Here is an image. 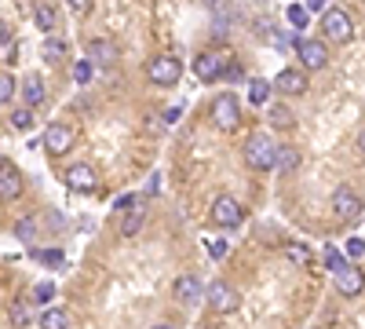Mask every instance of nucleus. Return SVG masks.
I'll list each match as a JSON object with an SVG mask.
<instances>
[{
    "label": "nucleus",
    "mask_w": 365,
    "mask_h": 329,
    "mask_svg": "<svg viewBox=\"0 0 365 329\" xmlns=\"http://www.w3.org/2000/svg\"><path fill=\"white\" fill-rule=\"evenodd\" d=\"M241 154H245V165L252 172H274V165H278V143H274L270 136H263V132H256V136L245 139Z\"/></svg>",
    "instance_id": "obj_1"
},
{
    "label": "nucleus",
    "mask_w": 365,
    "mask_h": 329,
    "mask_svg": "<svg viewBox=\"0 0 365 329\" xmlns=\"http://www.w3.org/2000/svg\"><path fill=\"white\" fill-rule=\"evenodd\" d=\"M146 77H150V84L175 88L179 77H182V63H179L175 55H154V59L146 63Z\"/></svg>",
    "instance_id": "obj_2"
},
{
    "label": "nucleus",
    "mask_w": 365,
    "mask_h": 329,
    "mask_svg": "<svg viewBox=\"0 0 365 329\" xmlns=\"http://www.w3.org/2000/svg\"><path fill=\"white\" fill-rule=\"evenodd\" d=\"M208 216H212V223H216L220 231H234V227H241V220H245V208H241V201H237V198L220 194L216 201H212Z\"/></svg>",
    "instance_id": "obj_3"
},
{
    "label": "nucleus",
    "mask_w": 365,
    "mask_h": 329,
    "mask_svg": "<svg viewBox=\"0 0 365 329\" xmlns=\"http://www.w3.org/2000/svg\"><path fill=\"white\" fill-rule=\"evenodd\" d=\"M322 34H325V44L329 41L332 44H347L354 37V22H351V15L344 8H329L322 15Z\"/></svg>",
    "instance_id": "obj_4"
},
{
    "label": "nucleus",
    "mask_w": 365,
    "mask_h": 329,
    "mask_svg": "<svg viewBox=\"0 0 365 329\" xmlns=\"http://www.w3.org/2000/svg\"><path fill=\"white\" fill-rule=\"evenodd\" d=\"M212 125H216L220 132H234L241 125V103H237V96L223 92V96L212 99Z\"/></svg>",
    "instance_id": "obj_5"
},
{
    "label": "nucleus",
    "mask_w": 365,
    "mask_h": 329,
    "mask_svg": "<svg viewBox=\"0 0 365 329\" xmlns=\"http://www.w3.org/2000/svg\"><path fill=\"white\" fill-rule=\"evenodd\" d=\"M205 300H208V308L216 311V315H234L241 308V293L230 282H212L205 289Z\"/></svg>",
    "instance_id": "obj_6"
},
{
    "label": "nucleus",
    "mask_w": 365,
    "mask_h": 329,
    "mask_svg": "<svg viewBox=\"0 0 365 329\" xmlns=\"http://www.w3.org/2000/svg\"><path fill=\"white\" fill-rule=\"evenodd\" d=\"M296 55L307 70H322L329 66V44L322 37H296Z\"/></svg>",
    "instance_id": "obj_7"
},
{
    "label": "nucleus",
    "mask_w": 365,
    "mask_h": 329,
    "mask_svg": "<svg viewBox=\"0 0 365 329\" xmlns=\"http://www.w3.org/2000/svg\"><path fill=\"white\" fill-rule=\"evenodd\" d=\"M332 213H336V220H344V223H354V220L365 213V201H361L358 191L336 187V194H332Z\"/></svg>",
    "instance_id": "obj_8"
},
{
    "label": "nucleus",
    "mask_w": 365,
    "mask_h": 329,
    "mask_svg": "<svg viewBox=\"0 0 365 329\" xmlns=\"http://www.w3.org/2000/svg\"><path fill=\"white\" fill-rule=\"evenodd\" d=\"M41 143H44V151H48L51 158H63L66 151H73V128L63 125V121H51V125L44 128Z\"/></svg>",
    "instance_id": "obj_9"
},
{
    "label": "nucleus",
    "mask_w": 365,
    "mask_h": 329,
    "mask_svg": "<svg viewBox=\"0 0 365 329\" xmlns=\"http://www.w3.org/2000/svg\"><path fill=\"white\" fill-rule=\"evenodd\" d=\"M63 179H66V187H70V191H77V194H91V191H99V172L91 168L88 161L70 165Z\"/></svg>",
    "instance_id": "obj_10"
},
{
    "label": "nucleus",
    "mask_w": 365,
    "mask_h": 329,
    "mask_svg": "<svg viewBox=\"0 0 365 329\" xmlns=\"http://www.w3.org/2000/svg\"><path fill=\"white\" fill-rule=\"evenodd\" d=\"M172 296L182 304V308H194V304H201L205 300V285H201V278L197 275H179L175 278V285H172Z\"/></svg>",
    "instance_id": "obj_11"
},
{
    "label": "nucleus",
    "mask_w": 365,
    "mask_h": 329,
    "mask_svg": "<svg viewBox=\"0 0 365 329\" xmlns=\"http://www.w3.org/2000/svg\"><path fill=\"white\" fill-rule=\"evenodd\" d=\"M120 59V48L110 41V37H91L88 41V63L96 66V63H103V66H113Z\"/></svg>",
    "instance_id": "obj_12"
},
{
    "label": "nucleus",
    "mask_w": 365,
    "mask_h": 329,
    "mask_svg": "<svg viewBox=\"0 0 365 329\" xmlns=\"http://www.w3.org/2000/svg\"><path fill=\"white\" fill-rule=\"evenodd\" d=\"M223 70H227V63L216 55V51H201L197 59H194V74H197V81H205V84H212V81H220L223 77Z\"/></svg>",
    "instance_id": "obj_13"
},
{
    "label": "nucleus",
    "mask_w": 365,
    "mask_h": 329,
    "mask_svg": "<svg viewBox=\"0 0 365 329\" xmlns=\"http://www.w3.org/2000/svg\"><path fill=\"white\" fill-rule=\"evenodd\" d=\"M332 278H336V293L340 296H358L365 289V275H361V267H354V263H347L344 271H336Z\"/></svg>",
    "instance_id": "obj_14"
},
{
    "label": "nucleus",
    "mask_w": 365,
    "mask_h": 329,
    "mask_svg": "<svg viewBox=\"0 0 365 329\" xmlns=\"http://www.w3.org/2000/svg\"><path fill=\"white\" fill-rule=\"evenodd\" d=\"M270 84L285 96H307V74H299V70H282Z\"/></svg>",
    "instance_id": "obj_15"
},
{
    "label": "nucleus",
    "mask_w": 365,
    "mask_h": 329,
    "mask_svg": "<svg viewBox=\"0 0 365 329\" xmlns=\"http://www.w3.org/2000/svg\"><path fill=\"white\" fill-rule=\"evenodd\" d=\"M19 92H22V99H26V106H29V110L41 106V103L48 99V88H44V77H41V74H26Z\"/></svg>",
    "instance_id": "obj_16"
},
{
    "label": "nucleus",
    "mask_w": 365,
    "mask_h": 329,
    "mask_svg": "<svg viewBox=\"0 0 365 329\" xmlns=\"http://www.w3.org/2000/svg\"><path fill=\"white\" fill-rule=\"evenodd\" d=\"M22 194V172L11 165L4 176H0V201H15Z\"/></svg>",
    "instance_id": "obj_17"
},
{
    "label": "nucleus",
    "mask_w": 365,
    "mask_h": 329,
    "mask_svg": "<svg viewBox=\"0 0 365 329\" xmlns=\"http://www.w3.org/2000/svg\"><path fill=\"white\" fill-rule=\"evenodd\" d=\"M41 329H70L73 325V318H70V311L66 308H44V315H41V322H37Z\"/></svg>",
    "instance_id": "obj_18"
},
{
    "label": "nucleus",
    "mask_w": 365,
    "mask_h": 329,
    "mask_svg": "<svg viewBox=\"0 0 365 329\" xmlns=\"http://www.w3.org/2000/svg\"><path fill=\"white\" fill-rule=\"evenodd\" d=\"M34 22H37V29H44V34H55L58 11H55L51 4H34Z\"/></svg>",
    "instance_id": "obj_19"
},
{
    "label": "nucleus",
    "mask_w": 365,
    "mask_h": 329,
    "mask_svg": "<svg viewBox=\"0 0 365 329\" xmlns=\"http://www.w3.org/2000/svg\"><path fill=\"white\" fill-rule=\"evenodd\" d=\"M66 41L63 37H44V44H41V55H44V63H63L66 59Z\"/></svg>",
    "instance_id": "obj_20"
},
{
    "label": "nucleus",
    "mask_w": 365,
    "mask_h": 329,
    "mask_svg": "<svg viewBox=\"0 0 365 329\" xmlns=\"http://www.w3.org/2000/svg\"><path fill=\"white\" fill-rule=\"evenodd\" d=\"M270 125L282 128V132H289V128L296 125V113H292L289 106H282V103H274V106H270Z\"/></svg>",
    "instance_id": "obj_21"
},
{
    "label": "nucleus",
    "mask_w": 365,
    "mask_h": 329,
    "mask_svg": "<svg viewBox=\"0 0 365 329\" xmlns=\"http://www.w3.org/2000/svg\"><path fill=\"white\" fill-rule=\"evenodd\" d=\"M143 208H132V213H125L120 216V238H135L139 231H143Z\"/></svg>",
    "instance_id": "obj_22"
},
{
    "label": "nucleus",
    "mask_w": 365,
    "mask_h": 329,
    "mask_svg": "<svg viewBox=\"0 0 365 329\" xmlns=\"http://www.w3.org/2000/svg\"><path fill=\"white\" fill-rule=\"evenodd\" d=\"M270 92H274V84H270V81H263V77H252V81H249V103L263 106V103L270 99Z\"/></svg>",
    "instance_id": "obj_23"
},
{
    "label": "nucleus",
    "mask_w": 365,
    "mask_h": 329,
    "mask_svg": "<svg viewBox=\"0 0 365 329\" xmlns=\"http://www.w3.org/2000/svg\"><path fill=\"white\" fill-rule=\"evenodd\" d=\"M285 260H289L292 267H311V249L303 246V242H289V246H285Z\"/></svg>",
    "instance_id": "obj_24"
},
{
    "label": "nucleus",
    "mask_w": 365,
    "mask_h": 329,
    "mask_svg": "<svg viewBox=\"0 0 365 329\" xmlns=\"http://www.w3.org/2000/svg\"><path fill=\"white\" fill-rule=\"evenodd\" d=\"M299 165V151H296V146H278V165H274V168H278V172H292Z\"/></svg>",
    "instance_id": "obj_25"
},
{
    "label": "nucleus",
    "mask_w": 365,
    "mask_h": 329,
    "mask_svg": "<svg viewBox=\"0 0 365 329\" xmlns=\"http://www.w3.org/2000/svg\"><path fill=\"white\" fill-rule=\"evenodd\" d=\"M8 121H11V128H19V132H29V128H34V110H29V106H19V110H11V117H8Z\"/></svg>",
    "instance_id": "obj_26"
},
{
    "label": "nucleus",
    "mask_w": 365,
    "mask_h": 329,
    "mask_svg": "<svg viewBox=\"0 0 365 329\" xmlns=\"http://www.w3.org/2000/svg\"><path fill=\"white\" fill-rule=\"evenodd\" d=\"M15 238H19V242H34V238H37V216H22L15 223Z\"/></svg>",
    "instance_id": "obj_27"
},
{
    "label": "nucleus",
    "mask_w": 365,
    "mask_h": 329,
    "mask_svg": "<svg viewBox=\"0 0 365 329\" xmlns=\"http://www.w3.org/2000/svg\"><path fill=\"white\" fill-rule=\"evenodd\" d=\"M285 19H289L292 29H307V22H311V15H307V8H303V4H289Z\"/></svg>",
    "instance_id": "obj_28"
},
{
    "label": "nucleus",
    "mask_w": 365,
    "mask_h": 329,
    "mask_svg": "<svg viewBox=\"0 0 365 329\" xmlns=\"http://www.w3.org/2000/svg\"><path fill=\"white\" fill-rule=\"evenodd\" d=\"M325 267L336 275V271H344V267H347V256H344L336 246H325Z\"/></svg>",
    "instance_id": "obj_29"
},
{
    "label": "nucleus",
    "mask_w": 365,
    "mask_h": 329,
    "mask_svg": "<svg viewBox=\"0 0 365 329\" xmlns=\"http://www.w3.org/2000/svg\"><path fill=\"white\" fill-rule=\"evenodd\" d=\"M51 296H55V285H51V282H37V285H34V296H29V300L44 308V304H51Z\"/></svg>",
    "instance_id": "obj_30"
},
{
    "label": "nucleus",
    "mask_w": 365,
    "mask_h": 329,
    "mask_svg": "<svg viewBox=\"0 0 365 329\" xmlns=\"http://www.w3.org/2000/svg\"><path fill=\"white\" fill-rule=\"evenodd\" d=\"M15 92H19V88H15V77H11V74H0V106L11 103Z\"/></svg>",
    "instance_id": "obj_31"
},
{
    "label": "nucleus",
    "mask_w": 365,
    "mask_h": 329,
    "mask_svg": "<svg viewBox=\"0 0 365 329\" xmlns=\"http://www.w3.org/2000/svg\"><path fill=\"white\" fill-rule=\"evenodd\" d=\"M91 74H96V66H91L88 59H81V63H73V81H77V84H88V81H91Z\"/></svg>",
    "instance_id": "obj_32"
},
{
    "label": "nucleus",
    "mask_w": 365,
    "mask_h": 329,
    "mask_svg": "<svg viewBox=\"0 0 365 329\" xmlns=\"http://www.w3.org/2000/svg\"><path fill=\"white\" fill-rule=\"evenodd\" d=\"M11 322H15L19 329H22V325H29V308H26L22 300H19V304H11Z\"/></svg>",
    "instance_id": "obj_33"
},
{
    "label": "nucleus",
    "mask_w": 365,
    "mask_h": 329,
    "mask_svg": "<svg viewBox=\"0 0 365 329\" xmlns=\"http://www.w3.org/2000/svg\"><path fill=\"white\" fill-rule=\"evenodd\" d=\"M208 256H216V260L227 256V242H223V238H208Z\"/></svg>",
    "instance_id": "obj_34"
},
{
    "label": "nucleus",
    "mask_w": 365,
    "mask_h": 329,
    "mask_svg": "<svg viewBox=\"0 0 365 329\" xmlns=\"http://www.w3.org/2000/svg\"><path fill=\"white\" fill-rule=\"evenodd\" d=\"M0 48H4V51H11V48H19V44H11V26H8L4 19H0Z\"/></svg>",
    "instance_id": "obj_35"
},
{
    "label": "nucleus",
    "mask_w": 365,
    "mask_h": 329,
    "mask_svg": "<svg viewBox=\"0 0 365 329\" xmlns=\"http://www.w3.org/2000/svg\"><path fill=\"white\" fill-rule=\"evenodd\" d=\"M347 256L351 260H361L365 256V242H361V238H351V242H347Z\"/></svg>",
    "instance_id": "obj_36"
},
{
    "label": "nucleus",
    "mask_w": 365,
    "mask_h": 329,
    "mask_svg": "<svg viewBox=\"0 0 365 329\" xmlns=\"http://www.w3.org/2000/svg\"><path fill=\"white\" fill-rule=\"evenodd\" d=\"M161 191V172H154V176H150V183H146V198H154Z\"/></svg>",
    "instance_id": "obj_37"
},
{
    "label": "nucleus",
    "mask_w": 365,
    "mask_h": 329,
    "mask_svg": "<svg viewBox=\"0 0 365 329\" xmlns=\"http://www.w3.org/2000/svg\"><path fill=\"white\" fill-rule=\"evenodd\" d=\"M41 260H44V263H63L66 256L58 253V249H44V253H41Z\"/></svg>",
    "instance_id": "obj_38"
},
{
    "label": "nucleus",
    "mask_w": 365,
    "mask_h": 329,
    "mask_svg": "<svg viewBox=\"0 0 365 329\" xmlns=\"http://www.w3.org/2000/svg\"><path fill=\"white\" fill-rule=\"evenodd\" d=\"M303 8H307V15H311V11L325 15V11H329V4H325V0H307V4H303Z\"/></svg>",
    "instance_id": "obj_39"
},
{
    "label": "nucleus",
    "mask_w": 365,
    "mask_h": 329,
    "mask_svg": "<svg viewBox=\"0 0 365 329\" xmlns=\"http://www.w3.org/2000/svg\"><path fill=\"white\" fill-rule=\"evenodd\" d=\"M223 77H227V81H237V77H241V66H237V63H230V66L223 70Z\"/></svg>",
    "instance_id": "obj_40"
},
{
    "label": "nucleus",
    "mask_w": 365,
    "mask_h": 329,
    "mask_svg": "<svg viewBox=\"0 0 365 329\" xmlns=\"http://www.w3.org/2000/svg\"><path fill=\"white\" fill-rule=\"evenodd\" d=\"M70 8H73L77 15H88V11H91V4H88V0H73V4H70Z\"/></svg>",
    "instance_id": "obj_41"
},
{
    "label": "nucleus",
    "mask_w": 365,
    "mask_h": 329,
    "mask_svg": "<svg viewBox=\"0 0 365 329\" xmlns=\"http://www.w3.org/2000/svg\"><path fill=\"white\" fill-rule=\"evenodd\" d=\"M8 168H11V161H8V158H4V154H0V176H4V172H8Z\"/></svg>",
    "instance_id": "obj_42"
},
{
    "label": "nucleus",
    "mask_w": 365,
    "mask_h": 329,
    "mask_svg": "<svg viewBox=\"0 0 365 329\" xmlns=\"http://www.w3.org/2000/svg\"><path fill=\"white\" fill-rule=\"evenodd\" d=\"M358 151H361V154H365V128H361V132H358Z\"/></svg>",
    "instance_id": "obj_43"
},
{
    "label": "nucleus",
    "mask_w": 365,
    "mask_h": 329,
    "mask_svg": "<svg viewBox=\"0 0 365 329\" xmlns=\"http://www.w3.org/2000/svg\"><path fill=\"white\" fill-rule=\"evenodd\" d=\"M150 329H175L172 322H158V325H150Z\"/></svg>",
    "instance_id": "obj_44"
}]
</instances>
